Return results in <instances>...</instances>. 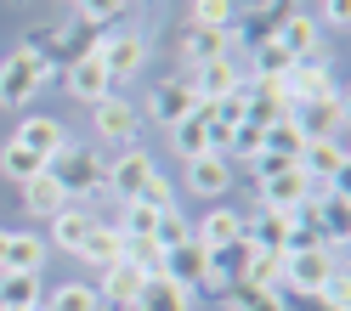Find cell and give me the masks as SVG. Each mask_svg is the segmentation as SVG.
<instances>
[{
	"mask_svg": "<svg viewBox=\"0 0 351 311\" xmlns=\"http://www.w3.org/2000/svg\"><path fill=\"white\" fill-rule=\"evenodd\" d=\"M40 266H46V238H34V232H6L0 272H40Z\"/></svg>",
	"mask_w": 351,
	"mask_h": 311,
	"instance_id": "cell-27",
	"label": "cell"
},
{
	"mask_svg": "<svg viewBox=\"0 0 351 311\" xmlns=\"http://www.w3.org/2000/svg\"><path fill=\"white\" fill-rule=\"evenodd\" d=\"M62 91H69V97H80V102H102V97H114V79H108V69H102V62H97V51L91 57H80L74 62V69H62Z\"/></svg>",
	"mask_w": 351,
	"mask_h": 311,
	"instance_id": "cell-14",
	"label": "cell"
},
{
	"mask_svg": "<svg viewBox=\"0 0 351 311\" xmlns=\"http://www.w3.org/2000/svg\"><path fill=\"white\" fill-rule=\"evenodd\" d=\"M340 260H346L340 249H289L283 255V288H300V295L328 288V277H335Z\"/></svg>",
	"mask_w": 351,
	"mask_h": 311,
	"instance_id": "cell-4",
	"label": "cell"
},
{
	"mask_svg": "<svg viewBox=\"0 0 351 311\" xmlns=\"http://www.w3.org/2000/svg\"><path fill=\"white\" fill-rule=\"evenodd\" d=\"M97 221H108V215L85 210V204L57 210V215H51V243H57V249H69V255H80V243L91 238V227H97Z\"/></svg>",
	"mask_w": 351,
	"mask_h": 311,
	"instance_id": "cell-24",
	"label": "cell"
},
{
	"mask_svg": "<svg viewBox=\"0 0 351 311\" xmlns=\"http://www.w3.org/2000/svg\"><path fill=\"white\" fill-rule=\"evenodd\" d=\"M295 125L306 130V136H340L346 142V91H328L317 102L295 108Z\"/></svg>",
	"mask_w": 351,
	"mask_h": 311,
	"instance_id": "cell-13",
	"label": "cell"
},
{
	"mask_svg": "<svg viewBox=\"0 0 351 311\" xmlns=\"http://www.w3.org/2000/svg\"><path fill=\"white\" fill-rule=\"evenodd\" d=\"M300 175L312 187H340L346 182V142L340 136H312L300 153Z\"/></svg>",
	"mask_w": 351,
	"mask_h": 311,
	"instance_id": "cell-7",
	"label": "cell"
},
{
	"mask_svg": "<svg viewBox=\"0 0 351 311\" xmlns=\"http://www.w3.org/2000/svg\"><path fill=\"white\" fill-rule=\"evenodd\" d=\"M46 288H40V272H0V311H17V306H40Z\"/></svg>",
	"mask_w": 351,
	"mask_h": 311,
	"instance_id": "cell-30",
	"label": "cell"
},
{
	"mask_svg": "<svg viewBox=\"0 0 351 311\" xmlns=\"http://www.w3.org/2000/svg\"><path fill=\"white\" fill-rule=\"evenodd\" d=\"M306 210H312V221L323 227L328 249H340V255H346V232H351V198H346V182L312 192V198H306Z\"/></svg>",
	"mask_w": 351,
	"mask_h": 311,
	"instance_id": "cell-8",
	"label": "cell"
},
{
	"mask_svg": "<svg viewBox=\"0 0 351 311\" xmlns=\"http://www.w3.org/2000/svg\"><path fill=\"white\" fill-rule=\"evenodd\" d=\"M69 6H74V0H69Z\"/></svg>",
	"mask_w": 351,
	"mask_h": 311,
	"instance_id": "cell-48",
	"label": "cell"
},
{
	"mask_svg": "<svg viewBox=\"0 0 351 311\" xmlns=\"http://www.w3.org/2000/svg\"><path fill=\"white\" fill-rule=\"evenodd\" d=\"M232 29H193L187 23V34H182V57H187V69H204V62H215V57H232Z\"/></svg>",
	"mask_w": 351,
	"mask_h": 311,
	"instance_id": "cell-23",
	"label": "cell"
},
{
	"mask_svg": "<svg viewBox=\"0 0 351 311\" xmlns=\"http://www.w3.org/2000/svg\"><path fill=\"white\" fill-rule=\"evenodd\" d=\"M289 69H295V57L289 51H283L278 46V40H267V46H255V79H272V85H283V79H289Z\"/></svg>",
	"mask_w": 351,
	"mask_h": 311,
	"instance_id": "cell-34",
	"label": "cell"
},
{
	"mask_svg": "<svg viewBox=\"0 0 351 311\" xmlns=\"http://www.w3.org/2000/svg\"><path fill=\"white\" fill-rule=\"evenodd\" d=\"M278 46L289 51L295 62H306V57H323V29H317V17L289 12V17H283V29H278Z\"/></svg>",
	"mask_w": 351,
	"mask_h": 311,
	"instance_id": "cell-21",
	"label": "cell"
},
{
	"mask_svg": "<svg viewBox=\"0 0 351 311\" xmlns=\"http://www.w3.org/2000/svg\"><path fill=\"white\" fill-rule=\"evenodd\" d=\"M142 272H136V266H130V260H119V266H108V272H102V283H91L97 288V300L102 306H114V311H130V306H136V295H142Z\"/></svg>",
	"mask_w": 351,
	"mask_h": 311,
	"instance_id": "cell-19",
	"label": "cell"
},
{
	"mask_svg": "<svg viewBox=\"0 0 351 311\" xmlns=\"http://www.w3.org/2000/svg\"><path fill=\"white\" fill-rule=\"evenodd\" d=\"M91 125H97V136H102V142H114V147H136L142 108H136V102H125V97H102V102L91 108Z\"/></svg>",
	"mask_w": 351,
	"mask_h": 311,
	"instance_id": "cell-6",
	"label": "cell"
},
{
	"mask_svg": "<svg viewBox=\"0 0 351 311\" xmlns=\"http://www.w3.org/2000/svg\"><path fill=\"white\" fill-rule=\"evenodd\" d=\"M46 85H51V69H46V57H34L29 46H17L0 62V108H12V114H23V102H34Z\"/></svg>",
	"mask_w": 351,
	"mask_h": 311,
	"instance_id": "cell-2",
	"label": "cell"
},
{
	"mask_svg": "<svg viewBox=\"0 0 351 311\" xmlns=\"http://www.w3.org/2000/svg\"><path fill=\"white\" fill-rule=\"evenodd\" d=\"M187 23H193V29H232L238 12H232V0H193Z\"/></svg>",
	"mask_w": 351,
	"mask_h": 311,
	"instance_id": "cell-37",
	"label": "cell"
},
{
	"mask_svg": "<svg viewBox=\"0 0 351 311\" xmlns=\"http://www.w3.org/2000/svg\"><path fill=\"white\" fill-rule=\"evenodd\" d=\"M46 170L57 175V187H62V198H69V204H80V198H97V192L108 187V153H102V147H80V142H69L57 159H46Z\"/></svg>",
	"mask_w": 351,
	"mask_h": 311,
	"instance_id": "cell-1",
	"label": "cell"
},
{
	"mask_svg": "<svg viewBox=\"0 0 351 311\" xmlns=\"http://www.w3.org/2000/svg\"><path fill=\"white\" fill-rule=\"evenodd\" d=\"M17 311H40V306H17Z\"/></svg>",
	"mask_w": 351,
	"mask_h": 311,
	"instance_id": "cell-47",
	"label": "cell"
},
{
	"mask_svg": "<svg viewBox=\"0 0 351 311\" xmlns=\"http://www.w3.org/2000/svg\"><path fill=\"white\" fill-rule=\"evenodd\" d=\"M255 192H261V210L295 215L306 198H312V182L300 175V164H283V170H272V175H261V182H255Z\"/></svg>",
	"mask_w": 351,
	"mask_h": 311,
	"instance_id": "cell-5",
	"label": "cell"
},
{
	"mask_svg": "<svg viewBox=\"0 0 351 311\" xmlns=\"http://www.w3.org/2000/svg\"><path fill=\"white\" fill-rule=\"evenodd\" d=\"M232 182H238V170H232L227 153H199V159L187 164V187L199 192V198H221Z\"/></svg>",
	"mask_w": 351,
	"mask_h": 311,
	"instance_id": "cell-16",
	"label": "cell"
},
{
	"mask_svg": "<svg viewBox=\"0 0 351 311\" xmlns=\"http://www.w3.org/2000/svg\"><path fill=\"white\" fill-rule=\"evenodd\" d=\"M244 283H255V288H283V255L255 249L250 266H244Z\"/></svg>",
	"mask_w": 351,
	"mask_h": 311,
	"instance_id": "cell-35",
	"label": "cell"
},
{
	"mask_svg": "<svg viewBox=\"0 0 351 311\" xmlns=\"http://www.w3.org/2000/svg\"><path fill=\"white\" fill-rule=\"evenodd\" d=\"M17 147H29L34 159H57L62 147H69V130H62V119H51V114H29L23 125H17V136H12Z\"/></svg>",
	"mask_w": 351,
	"mask_h": 311,
	"instance_id": "cell-15",
	"label": "cell"
},
{
	"mask_svg": "<svg viewBox=\"0 0 351 311\" xmlns=\"http://www.w3.org/2000/svg\"><path fill=\"white\" fill-rule=\"evenodd\" d=\"M40 170H46V159H34L29 147H17V142H6V147H0V175H6L12 187H23L29 175H40Z\"/></svg>",
	"mask_w": 351,
	"mask_h": 311,
	"instance_id": "cell-33",
	"label": "cell"
},
{
	"mask_svg": "<svg viewBox=\"0 0 351 311\" xmlns=\"http://www.w3.org/2000/svg\"><path fill=\"white\" fill-rule=\"evenodd\" d=\"M74 260L97 266V272H108V266H119V260H125V232L114 227V221H97V227H91V238L80 243V255H74Z\"/></svg>",
	"mask_w": 351,
	"mask_h": 311,
	"instance_id": "cell-22",
	"label": "cell"
},
{
	"mask_svg": "<svg viewBox=\"0 0 351 311\" xmlns=\"http://www.w3.org/2000/svg\"><path fill=\"white\" fill-rule=\"evenodd\" d=\"M97 62L108 69V79H136L147 69V40L136 29H119V34H97Z\"/></svg>",
	"mask_w": 351,
	"mask_h": 311,
	"instance_id": "cell-3",
	"label": "cell"
},
{
	"mask_svg": "<svg viewBox=\"0 0 351 311\" xmlns=\"http://www.w3.org/2000/svg\"><path fill=\"white\" fill-rule=\"evenodd\" d=\"M283 295V311H346V300H335L328 288H312V295H300V288H278Z\"/></svg>",
	"mask_w": 351,
	"mask_h": 311,
	"instance_id": "cell-42",
	"label": "cell"
},
{
	"mask_svg": "<svg viewBox=\"0 0 351 311\" xmlns=\"http://www.w3.org/2000/svg\"><path fill=\"white\" fill-rule=\"evenodd\" d=\"M165 277L182 283L187 295H193V288H204V283H210V249H204L199 238H187V243H176V249H165Z\"/></svg>",
	"mask_w": 351,
	"mask_h": 311,
	"instance_id": "cell-12",
	"label": "cell"
},
{
	"mask_svg": "<svg viewBox=\"0 0 351 311\" xmlns=\"http://www.w3.org/2000/svg\"><path fill=\"white\" fill-rule=\"evenodd\" d=\"M0 255H6V227H0Z\"/></svg>",
	"mask_w": 351,
	"mask_h": 311,
	"instance_id": "cell-46",
	"label": "cell"
},
{
	"mask_svg": "<svg viewBox=\"0 0 351 311\" xmlns=\"http://www.w3.org/2000/svg\"><path fill=\"white\" fill-rule=\"evenodd\" d=\"M40 311H102V300H97L91 283H62V288H51L40 300Z\"/></svg>",
	"mask_w": 351,
	"mask_h": 311,
	"instance_id": "cell-31",
	"label": "cell"
},
{
	"mask_svg": "<svg viewBox=\"0 0 351 311\" xmlns=\"http://www.w3.org/2000/svg\"><path fill=\"white\" fill-rule=\"evenodd\" d=\"M346 23H351V0H323L317 29H346Z\"/></svg>",
	"mask_w": 351,
	"mask_h": 311,
	"instance_id": "cell-45",
	"label": "cell"
},
{
	"mask_svg": "<svg viewBox=\"0 0 351 311\" xmlns=\"http://www.w3.org/2000/svg\"><path fill=\"white\" fill-rule=\"evenodd\" d=\"M130 311H193V295L159 272V277L142 283V295H136V306H130Z\"/></svg>",
	"mask_w": 351,
	"mask_h": 311,
	"instance_id": "cell-26",
	"label": "cell"
},
{
	"mask_svg": "<svg viewBox=\"0 0 351 311\" xmlns=\"http://www.w3.org/2000/svg\"><path fill=\"white\" fill-rule=\"evenodd\" d=\"M193 108H199V97H193L187 74H182V79H159V85H153V97H147V114L159 119V125H176V119H187Z\"/></svg>",
	"mask_w": 351,
	"mask_h": 311,
	"instance_id": "cell-18",
	"label": "cell"
},
{
	"mask_svg": "<svg viewBox=\"0 0 351 311\" xmlns=\"http://www.w3.org/2000/svg\"><path fill=\"white\" fill-rule=\"evenodd\" d=\"M136 204H147V210H176V187L165 182V170H153V175H147V187L136 192Z\"/></svg>",
	"mask_w": 351,
	"mask_h": 311,
	"instance_id": "cell-44",
	"label": "cell"
},
{
	"mask_svg": "<svg viewBox=\"0 0 351 311\" xmlns=\"http://www.w3.org/2000/svg\"><path fill=\"white\" fill-rule=\"evenodd\" d=\"M193 238V221L182 210H159V227H153V243L159 249H176V243H187Z\"/></svg>",
	"mask_w": 351,
	"mask_h": 311,
	"instance_id": "cell-41",
	"label": "cell"
},
{
	"mask_svg": "<svg viewBox=\"0 0 351 311\" xmlns=\"http://www.w3.org/2000/svg\"><path fill=\"white\" fill-rule=\"evenodd\" d=\"M147 175H153V159L142 147H119V159H108V187L102 192H114L119 204H130L142 187H147Z\"/></svg>",
	"mask_w": 351,
	"mask_h": 311,
	"instance_id": "cell-11",
	"label": "cell"
},
{
	"mask_svg": "<svg viewBox=\"0 0 351 311\" xmlns=\"http://www.w3.org/2000/svg\"><path fill=\"white\" fill-rule=\"evenodd\" d=\"M130 0H74V12H80V23L85 29H108V23H119Z\"/></svg>",
	"mask_w": 351,
	"mask_h": 311,
	"instance_id": "cell-39",
	"label": "cell"
},
{
	"mask_svg": "<svg viewBox=\"0 0 351 311\" xmlns=\"http://www.w3.org/2000/svg\"><path fill=\"white\" fill-rule=\"evenodd\" d=\"M227 153H238L244 164L261 159V153H267V125H250V119H244V125L232 130V147H227Z\"/></svg>",
	"mask_w": 351,
	"mask_h": 311,
	"instance_id": "cell-43",
	"label": "cell"
},
{
	"mask_svg": "<svg viewBox=\"0 0 351 311\" xmlns=\"http://www.w3.org/2000/svg\"><path fill=\"white\" fill-rule=\"evenodd\" d=\"M23 210L29 215H57V210H69V198H62V187H57V175L51 170H40V175H29L23 182Z\"/></svg>",
	"mask_w": 351,
	"mask_h": 311,
	"instance_id": "cell-29",
	"label": "cell"
},
{
	"mask_svg": "<svg viewBox=\"0 0 351 311\" xmlns=\"http://www.w3.org/2000/svg\"><path fill=\"white\" fill-rule=\"evenodd\" d=\"M244 79H250V69H244L238 57H215V62H204V69L187 74V85H193V97H199V102H221V97H232Z\"/></svg>",
	"mask_w": 351,
	"mask_h": 311,
	"instance_id": "cell-9",
	"label": "cell"
},
{
	"mask_svg": "<svg viewBox=\"0 0 351 311\" xmlns=\"http://www.w3.org/2000/svg\"><path fill=\"white\" fill-rule=\"evenodd\" d=\"M328 91H340V85H335V69H328V57H306V62H295V69H289V79H283V97H289L295 108L317 102V97H328Z\"/></svg>",
	"mask_w": 351,
	"mask_h": 311,
	"instance_id": "cell-10",
	"label": "cell"
},
{
	"mask_svg": "<svg viewBox=\"0 0 351 311\" xmlns=\"http://www.w3.org/2000/svg\"><path fill=\"white\" fill-rule=\"evenodd\" d=\"M306 130L295 125V119H283V125H267V153H278V159H289V164H300V153H306Z\"/></svg>",
	"mask_w": 351,
	"mask_h": 311,
	"instance_id": "cell-32",
	"label": "cell"
},
{
	"mask_svg": "<svg viewBox=\"0 0 351 311\" xmlns=\"http://www.w3.org/2000/svg\"><path fill=\"white\" fill-rule=\"evenodd\" d=\"M125 260L136 266L142 277H159V272H165V249H159L153 238H125Z\"/></svg>",
	"mask_w": 351,
	"mask_h": 311,
	"instance_id": "cell-38",
	"label": "cell"
},
{
	"mask_svg": "<svg viewBox=\"0 0 351 311\" xmlns=\"http://www.w3.org/2000/svg\"><path fill=\"white\" fill-rule=\"evenodd\" d=\"M193 238L204 243V249H227V243L244 238V210H204L199 221H193Z\"/></svg>",
	"mask_w": 351,
	"mask_h": 311,
	"instance_id": "cell-20",
	"label": "cell"
},
{
	"mask_svg": "<svg viewBox=\"0 0 351 311\" xmlns=\"http://www.w3.org/2000/svg\"><path fill=\"white\" fill-rule=\"evenodd\" d=\"M170 147H176V159H182V164H193L199 153H210V102H199L187 119L170 125Z\"/></svg>",
	"mask_w": 351,
	"mask_h": 311,
	"instance_id": "cell-17",
	"label": "cell"
},
{
	"mask_svg": "<svg viewBox=\"0 0 351 311\" xmlns=\"http://www.w3.org/2000/svg\"><path fill=\"white\" fill-rule=\"evenodd\" d=\"M114 227L125 232V238H153V227H159V210H147V204H119V215H114Z\"/></svg>",
	"mask_w": 351,
	"mask_h": 311,
	"instance_id": "cell-36",
	"label": "cell"
},
{
	"mask_svg": "<svg viewBox=\"0 0 351 311\" xmlns=\"http://www.w3.org/2000/svg\"><path fill=\"white\" fill-rule=\"evenodd\" d=\"M238 311H283V295L278 288H255V283H232L227 288Z\"/></svg>",
	"mask_w": 351,
	"mask_h": 311,
	"instance_id": "cell-40",
	"label": "cell"
},
{
	"mask_svg": "<svg viewBox=\"0 0 351 311\" xmlns=\"http://www.w3.org/2000/svg\"><path fill=\"white\" fill-rule=\"evenodd\" d=\"M295 12V0H267V6H255L244 23H232V34L244 29V40L250 46H267V40H278V29H283V17Z\"/></svg>",
	"mask_w": 351,
	"mask_h": 311,
	"instance_id": "cell-25",
	"label": "cell"
},
{
	"mask_svg": "<svg viewBox=\"0 0 351 311\" xmlns=\"http://www.w3.org/2000/svg\"><path fill=\"white\" fill-rule=\"evenodd\" d=\"M244 238L255 243V249H272V255H283V249H289V215L261 210V215H250V221H244Z\"/></svg>",
	"mask_w": 351,
	"mask_h": 311,
	"instance_id": "cell-28",
	"label": "cell"
}]
</instances>
